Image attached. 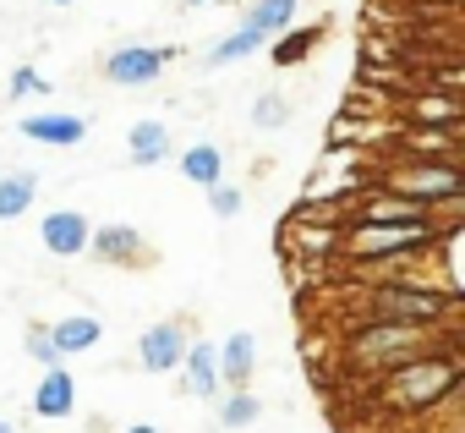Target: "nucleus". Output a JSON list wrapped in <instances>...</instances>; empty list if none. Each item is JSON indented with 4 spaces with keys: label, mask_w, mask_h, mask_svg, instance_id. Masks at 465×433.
Returning a JSON list of instances; mask_svg holds the SVG:
<instances>
[{
    "label": "nucleus",
    "mask_w": 465,
    "mask_h": 433,
    "mask_svg": "<svg viewBox=\"0 0 465 433\" xmlns=\"http://www.w3.org/2000/svg\"><path fill=\"white\" fill-rule=\"evenodd\" d=\"M296 12H302V0H247L242 23H247V28H258L263 39H274L280 28H291V23H296Z\"/></svg>",
    "instance_id": "nucleus-17"
},
{
    "label": "nucleus",
    "mask_w": 465,
    "mask_h": 433,
    "mask_svg": "<svg viewBox=\"0 0 465 433\" xmlns=\"http://www.w3.org/2000/svg\"><path fill=\"white\" fill-rule=\"evenodd\" d=\"M181 176H186L192 186H213V181L224 176V154H219L213 143H192V148L181 154Z\"/></svg>",
    "instance_id": "nucleus-19"
},
{
    "label": "nucleus",
    "mask_w": 465,
    "mask_h": 433,
    "mask_svg": "<svg viewBox=\"0 0 465 433\" xmlns=\"http://www.w3.org/2000/svg\"><path fill=\"white\" fill-rule=\"evenodd\" d=\"M88 231H94V220L77 214V208H55V214H45V226H39V237H45V247L55 258H83L88 253Z\"/></svg>",
    "instance_id": "nucleus-7"
},
{
    "label": "nucleus",
    "mask_w": 465,
    "mask_h": 433,
    "mask_svg": "<svg viewBox=\"0 0 465 433\" xmlns=\"http://www.w3.org/2000/svg\"><path fill=\"white\" fill-rule=\"evenodd\" d=\"M258 417H263V400L247 384H236V389L224 395V406H219V428H252Z\"/></svg>",
    "instance_id": "nucleus-20"
},
{
    "label": "nucleus",
    "mask_w": 465,
    "mask_h": 433,
    "mask_svg": "<svg viewBox=\"0 0 465 433\" xmlns=\"http://www.w3.org/2000/svg\"><path fill=\"white\" fill-rule=\"evenodd\" d=\"M6 88H12V99H28V94H50V83H45V77H39L34 66H17Z\"/></svg>",
    "instance_id": "nucleus-24"
},
{
    "label": "nucleus",
    "mask_w": 465,
    "mask_h": 433,
    "mask_svg": "<svg viewBox=\"0 0 465 433\" xmlns=\"http://www.w3.org/2000/svg\"><path fill=\"white\" fill-rule=\"evenodd\" d=\"M421 351H427V324L411 329V324H378V318H361L356 335H351V357H356L361 368H383V373L416 362Z\"/></svg>",
    "instance_id": "nucleus-3"
},
{
    "label": "nucleus",
    "mask_w": 465,
    "mask_h": 433,
    "mask_svg": "<svg viewBox=\"0 0 465 433\" xmlns=\"http://www.w3.org/2000/svg\"><path fill=\"white\" fill-rule=\"evenodd\" d=\"M88 253H99L104 264H143L148 242H143L137 226H94L88 231Z\"/></svg>",
    "instance_id": "nucleus-9"
},
{
    "label": "nucleus",
    "mask_w": 465,
    "mask_h": 433,
    "mask_svg": "<svg viewBox=\"0 0 465 433\" xmlns=\"http://www.w3.org/2000/svg\"><path fill=\"white\" fill-rule=\"evenodd\" d=\"M23 137L28 143H50V148H77L88 137V121L83 116H61V110H39V116H23Z\"/></svg>",
    "instance_id": "nucleus-8"
},
{
    "label": "nucleus",
    "mask_w": 465,
    "mask_h": 433,
    "mask_svg": "<svg viewBox=\"0 0 465 433\" xmlns=\"http://www.w3.org/2000/svg\"><path fill=\"white\" fill-rule=\"evenodd\" d=\"M181 6H186V12H203V6H213V0H181Z\"/></svg>",
    "instance_id": "nucleus-25"
},
{
    "label": "nucleus",
    "mask_w": 465,
    "mask_h": 433,
    "mask_svg": "<svg viewBox=\"0 0 465 433\" xmlns=\"http://www.w3.org/2000/svg\"><path fill=\"white\" fill-rule=\"evenodd\" d=\"M181 351H186V324L181 318H164V324L143 329V340H137V362L148 373H175L181 368Z\"/></svg>",
    "instance_id": "nucleus-6"
},
{
    "label": "nucleus",
    "mask_w": 465,
    "mask_h": 433,
    "mask_svg": "<svg viewBox=\"0 0 465 433\" xmlns=\"http://www.w3.org/2000/svg\"><path fill=\"white\" fill-rule=\"evenodd\" d=\"M208 192V203H213V214H219V220H236V214H242V203H247V192L242 186H230L224 176L213 181V186H203Z\"/></svg>",
    "instance_id": "nucleus-22"
},
{
    "label": "nucleus",
    "mask_w": 465,
    "mask_h": 433,
    "mask_svg": "<svg viewBox=\"0 0 465 433\" xmlns=\"http://www.w3.org/2000/svg\"><path fill=\"white\" fill-rule=\"evenodd\" d=\"M72 411H77V378H72L66 368H45V378H39V389H34V417L61 422V417H72Z\"/></svg>",
    "instance_id": "nucleus-11"
},
{
    "label": "nucleus",
    "mask_w": 465,
    "mask_h": 433,
    "mask_svg": "<svg viewBox=\"0 0 465 433\" xmlns=\"http://www.w3.org/2000/svg\"><path fill=\"white\" fill-rule=\"evenodd\" d=\"M318 45H323V28H318V23H312V28H296V23H291V28H280V34H274L269 61H274V66H302Z\"/></svg>",
    "instance_id": "nucleus-15"
},
{
    "label": "nucleus",
    "mask_w": 465,
    "mask_h": 433,
    "mask_svg": "<svg viewBox=\"0 0 465 433\" xmlns=\"http://www.w3.org/2000/svg\"><path fill=\"white\" fill-rule=\"evenodd\" d=\"M126 159L137 165V170H148V165H164L175 148H170V132H164V121H137L132 132H126Z\"/></svg>",
    "instance_id": "nucleus-13"
},
{
    "label": "nucleus",
    "mask_w": 465,
    "mask_h": 433,
    "mask_svg": "<svg viewBox=\"0 0 465 433\" xmlns=\"http://www.w3.org/2000/svg\"><path fill=\"white\" fill-rule=\"evenodd\" d=\"M443 220H345L340 247L351 258H394V253H432Z\"/></svg>",
    "instance_id": "nucleus-2"
},
{
    "label": "nucleus",
    "mask_w": 465,
    "mask_h": 433,
    "mask_svg": "<svg viewBox=\"0 0 465 433\" xmlns=\"http://www.w3.org/2000/svg\"><path fill=\"white\" fill-rule=\"evenodd\" d=\"M23 340H28V357H34L39 368H61V362H66V357L55 351V340H50V324H28Z\"/></svg>",
    "instance_id": "nucleus-23"
},
{
    "label": "nucleus",
    "mask_w": 465,
    "mask_h": 433,
    "mask_svg": "<svg viewBox=\"0 0 465 433\" xmlns=\"http://www.w3.org/2000/svg\"><path fill=\"white\" fill-rule=\"evenodd\" d=\"M39 197V176L34 170H17V176H0V220H23Z\"/></svg>",
    "instance_id": "nucleus-18"
},
{
    "label": "nucleus",
    "mask_w": 465,
    "mask_h": 433,
    "mask_svg": "<svg viewBox=\"0 0 465 433\" xmlns=\"http://www.w3.org/2000/svg\"><path fill=\"white\" fill-rule=\"evenodd\" d=\"M99 318H88V313H72V318H55L50 324V340H55V351L61 357H72V351H94L99 346Z\"/></svg>",
    "instance_id": "nucleus-16"
},
{
    "label": "nucleus",
    "mask_w": 465,
    "mask_h": 433,
    "mask_svg": "<svg viewBox=\"0 0 465 433\" xmlns=\"http://www.w3.org/2000/svg\"><path fill=\"white\" fill-rule=\"evenodd\" d=\"M45 6H72V0H45Z\"/></svg>",
    "instance_id": "nucleus-27"
},
{
    "label": "nucleus",
    "mask_w": 465,
    "mask_h": 433,
    "mask_svg": "<svg viewBox=\"0 0 465 433\" xmlns=\"http://www.w3.org/2000/svg\"><path fill=\"white\" fill-rule=\"evenodd\" d=\"M454 313H460V291H427L421 280H383L361 297V318H378V324L432 329V324H454Z\"/></svg>",
    "instance_id": "nucleus-1"
},
{
    "label": "nucleus",
    "mask_w": 465,
    "mask_h": 433,
    "mask_svg": "<svg viewBox=\"0 0 465 433\" xmlns=\"http://www.w3.org/2000/svg\"><path fill=\"white\" fill-rule=\"evenodd\" d=\"M181 389L197 395V400L219 395V351L208 340H197V346L186 340V351H181Z\"/></svg>",
    "instance_id": "nucleus-10"
},
{
    "label": "nucleus",
    "mask_w": 465,
    "mask_h": 433,
    "mask_svg": "<svg viewBox=\"0 0 465 433\" xmlns=\"http://www.w3.org/2000/svg\"><path fill=\"white\" fill-rule=\"evenodd\" d=\"M126 433H159V428H153V422H132Z\"/></svg>",
    "instance_id": "nucleus-26"
},
{
    "label": "nucleus",
    "mask_w": 465,
    "mask_h": 433,
    "mask_svg": "<svg viewBox=\"0 0 465 433\" xmlns=\"http://www.w3.org/2000/svg\"><path fill=\"white\" fill-rule=\"evenodd\" d=\"M0 433H12V422H0Z\"/></svg>",
    "instance_id": "nucleus-28"
},
{
    "label": "nucleus",
    "mask_w": 465,
    "mask_h": 433,
    "mask_svg": "<svg viewBox=\"0 0 465 433\" xmlns=\"http://www.w3.org/2000/svg\"><path fill=\"white\" fill-rule=\"evenodd\" d=\"M291 121V99L285 94H263L258 105H252V126H263V132H280Z\"/></svg>",
    "instance_id": "nucleus-21"
},
{
    "label": "nucleus",
    "mask_w": 465,
    "mask_h": 433,
    "mask_svg": "<svg viewBox=\"0 0 465 433\" xmlns=\"http://www.w3.org/2000/svg\"><path fill=\"white\" fill-rule=\"evenodd\" d=\"M383 186H389V192H400V197H411V203H421V208H432V214L460 208V197H465V176L454 170V159L389 170V176H383Z\"/></svg>",
    "instance_id": "nucleus-4"
},
{
    "label": "nucleus",
    "mask_w": 465,
    "mask_h": 433,
    "mask_svg": "<svg viewBox=\"0 0 465 433\" xmlns=\"http://www.w3.org/2000/svg\"><path fill=\"white\" fill-rule=\"evenodd\" d=\"M170 55H175V50H159V45H121V50L104 55V77L121 83V88H148V83L164 77Z\"/></svg>",
    "instance_id": "nucleus-5"
},
{
    "label": "nucleus",
    "mask_w": 465,
    "mask_h": 433,
    "mask_svg": "<svg viewBox=\"0 0 465 433\" xmlns=\"http://www.w3.org/2000/svg\"><path fill=\"white\" fill-rule=\"evenodd\" d=\"M263 45H269V39H263L258 28H247V23H242L236 34H224V39H219V45H213V50L203 55V72H219V66H236V61H247V55H258Z\"/></svg>",
    "instance_id": "nucleus-14"
},
{
    "label": "nucleus",
    "mask_w": 465,
    "mask_h": 433,
    "mask_svg": "<svg viewBox=\"0 0 465 433\" xmlns=\"http://www.w3.org/2000/svg\"><path fill=\"white\" fill-rule=\"evenodd\" d=\"M213 351H219V384L236 389V384L252 378V368H258V340H252L247 329H236V335H230L224 346H213Z\"/></svg>",
    "instance_id": "nucleus-12"
}]
</instances>
